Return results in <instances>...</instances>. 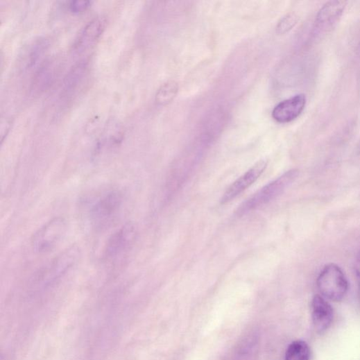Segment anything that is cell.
Wrapping results in <instances>:
<instances>
[{
	"label": "cell",
	"mask_w": 360,
	"mask_h": 360,
	"mask_svg": "<svg viewBox=\"0 0 360 360\" xmlns=\"http://www.w3.org/2000/svg\"><path fill=\"white\" fill-rule=\"evenodd\" d=\"M298 174V170H291L270 182L244 201L237 209V214L243 216L273 200L297 179Z\"/></svg>",
	"instance_id": "6da1fadb"
},
{
	"label": "cell",
	"mask_w": 360,
	"mask_h": 360,
	"mask_svg": "<svg viewBox=\"0 0 360 360\" xmlns=\"http://www.w3.org/2000/svg\"><path fill=\"white\" fill-rule=\"evenodd\" d=\"M317 286L325 299L340 302L348 291V282L341 268L334 264H329L320 273Z\"/></svg>",
	"instance_id": "7a4b0ae2"
},
{
	"label": "cell",
	"mask_w": 360,
	"mask_h": 360,
	"mask_svg": "<svg viewBox=\"0 0 360 360\" xmlns=\"http://www.w3.org/2000/svg\"><path fill=\"white\" fill-rule=\"evenodd\" d=\"M123 203V195L112 190L96 198L90 205L89 218L96 228H101L111 222L117 215Z\"/></svg>",
	"instance_id": "3957f363"
},
{
	"label": "cell",
	"mask_w": 360,
	"mask_h": 360,
	"mask_svg": "<svg viewBox=\"0 0 360 360\" xmlns=\"http://www.w3.org/2000/svg\"><path fill=\"white\" fill-rule=\"evenodd\" d=\"M67 222L61 217L50 220L33 236L31 245L36 252L53 250L64 238L67 232Z\"/></svg>",
	"instance_id": "277c9868"
},
{
	"label": "cell",
	"mask_w": 360,
	"mask_h": 360,
	"mask_svg": "<svg viewBox=\"0 0 360 360\" xmlns=\"http://www.w3.org/2000/svg\"><path fill=\"white\" fill-rule=\"evenodd\" d=\"M80 256L79 247L76 244L72 245L45 268L42 273L43 280L46 282H51L60 279L75 266Z\"/></svg>",
	"instance_id": "5b68a950"
},
{
	"label": "cell",
	"mask_w": 360,
	"mask_h": 360,
	"mask_svg": "<svg viewBox=\"0 0 360 360\" xmlns=\"http://www.w3.org/2000/svg\"><path fill=\"white\" fill-rule=\"evenodd\" d=\"M136 228L132 223H127L120 228L109 239L105 249L108 259H115L128 251L136 238Z\"/></svg>",
	"instance_id": "8992f818"
},
{
	"label": "cell",
	"mask_w": 360,
	"mask_h": 360,
	"mask_svg": "<svg viewBox=\"0 0 360 360\" xmlns=\"http://www.w3.org/2000/svg\"><path fill=\"white\" fill-rule=\"evenodd\" d=\"M345 1H330L319 10L315 22V30L319 33L331 31L339 22L346 8Z\"/></svg>",
	"instance_id": "52a82bcc"
},
{
	"label": "cell",
	"mask_w": 360,
	"mask_h": 360,
	"mask_svg": "<svg viewBox=\"0 0 360 360\" xmlns=\"http://www.w3.org/2000/svg\"><path fill=\"white\" fill-rule=\"evenodd\" d=\"M267 162L262 160L239 178L228 187L221 199L222 204L227 203L252 185L263 174L267 167Z\"/></svg>",
	"instance_id": "ba28073f"
},
{
	"label": "cell",
	"mask_w": 360,
	"mask_h": 360,
	"mask_svg": "<svg viewBox=\"0 0 360 360\" xmlns=\"http://www.w3.org/2000/svg\"><path fill=\"white\" fill-rule=\"evenodd\" d=\"M334 314L332 306L321 295H316L311 302V318L316 332H326L332 326Z\"/></svg>",
	"instance_id": "9c48e42d"
},
{
	"label": "cell",
	"mask_w": 360,
	"mask_h": 360,
	"mask_svg": "<svg viewBox=\"0 0 360 360\" xmlns=\"http://www.w3.org/2000/svg\"><path fill=\"white\" fill-rule=\"evenodd\" d=\"M306 96L296 94L278 104L273 111V118L280 123H288L296 119L306 105Z\"/></svg>",
	"instance_id": "30bf717a"
},
{
	"label": "cell",
	"mask_w": 360,
	"mask_h": 360,
	"mask_svg": "<svg viewBox=\"0 0 360 360\" xmlns=\"http://www.w3.org/2000/svg\"><path fill=\"white\" fill-rule=\"evenodd\" d=\"M106 19L97 17L89 22L80 33L75 43V49L83 51L97 41L106 28Z\"/></svg>",
	"instance_id": "8fae6325"
},
{
	"label": "cell",
	"mask_w": 360,
	"mask_h": 360,
	"mask_svg": "<svg viewBox=\"0 0 360 360\" xmlns=\"http://www.w3.org/2000/svg\"><path fill=\"white\" fill-rule=\"evenodd\" d=\"M311 350L305 341L297 340L287 348L285 360H311Z\"/></svg>",
	"instance_id": "7c38bea8"
},
{
	"label": "cell",
	"mask_w": 360,
	"mask_h": 360,
	"mask_svg": "<svg viewBox=\"0 0 360 360\" xmlns=\"http://www.w3.org/2000/svg\"><path fill=\"white\" fill-rule=\"evenodd\" d=\"M87 70V66L85 62H80L76 65L65 79V90L68 92L75 91L85 78Z\"/></svg>",
	"instance_id": "4fadbf2b"
},
{
	"label": "cell",
	"mask_w": 360,
	"mask_h": 360,
	"mask_svg": "<svg viewBox=\"0 0 360 360\" xmlns=\"http://www.w3.org/2000/svg\"><path fill=\"white\" fill-rule=\"evenodd\" d=\"M46 46V42L43 40H37L31 44L23 56V66L26 69L33 67L44 53Z\"/></svg>",
	"instance_id": "5bb4252c"
},
{
	"label": "cell",
	"mask_w": 360,
	"mask_h": 360,
	"mask_svg": "<svg viewBox=\"0 0 360 360\" xmlns=\"http://www.w3.org/2000/svg\"><path fill=\"white\" fill-rule=\"evenodd\" d=\"M53 67V65L48 63L39 69L33 79V89L44 90L49 85L55 75Z\"/></svg>",
	"instance_id": "9a60e30c"
},
{
	"label": "cell",
	"mask_w": 360,
	"mask_h": 360,
	"mask_svg": "<svg viewBox=\"0 0 360 360\" xmlns=\"http://www.w3.org/2000/svg\"><path fill=\"white\" fill-rule=\"evenodd\" d=\"M178 92V84L174 81L168 82L159 89L156 101L161 105H168L175 97Z\"/></svg>",
	"instance_id": "2e32d148"
},
{
	"label": "cell",
	"mask_w": 360,
	"mask_h": 360,
	"mask_svg": "<svg viewBox=\"0 0 360 360\" xmlns=\"http://www.w3.org/2000/svg\"><path fill=\"white\" fill-rule=\"evenodd\" d=\"M298 17L295 14H289L278 23L276 32L278 35H284L289 32L298 24Z\"/></svg>",
	"instance_id": "e0dca14e"
},
{
	"label": "cell",
	"mask_w": 360,
	"mask_h": 360,
	"mask_svg": "<svg viewBox=\"0 0 360 360\" xmlns=\"http://www.w3.org/2000/svg\"><path fill=\"white\" fill-rule=\"evenodd\" d=\"M91 6V2L86 0H76L71 2L69 5L70 10L73 13L78 14L86 11Z\"/></svg>",
	"instance_id": "ac0fdd59"
},
{
	"label": "cell",
	"mask_w": 360,
	"mask_h": 360,
	"mask_svg": "<svg viewBox=\"0 0 360 360\" xmlns=\"http://www.w3.org/2000/svg\"><path fill=\"white\" fill-rule=\"evenodd\" d=\"M354 269L357 277L360 280V250L357 255Z\"/></svg>",
	"instance_id": "d6986e66"
}]
</instances>
